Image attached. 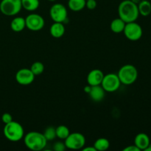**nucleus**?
<instances>
[{"instance_id": "nucleus-7", "label": "nucleus", "mask_w": 151, "mask_h": 151, "mask_svg": "<svg viewBox=\"0 0 151 151\" xmlns=\"http://www.w3.org/2000/svg\"><path fill=\"white\" fill-rule=\"evenodd\" d=\"M121 84L117 74L109 73L104 75L100 85L106 92H114L119 89Z\"/></svg>"}, {"instance_id": "nucleus-10", "label": "nucleus", "mask_w": 151, "mask_h": 151, "mask_svg": "<svg viewBox=\"0 0 151 151\" xmlns=\"http://www.w3.org/2000/svg\"><path fill=\"white\" fill-rule=\"evenodd\" d=\"M26 27L31 31H39L44 28L45 22L41 15L31 13L25 18Z\"/></svg>"}, {"instance_id": "nucleus-15", "label": "nucleus", "mask_w": 151, "mask_h": 151, "mask_svg": "<svg viewBox=\"0 0 151 151\" xmlns=\"http://www.w3.org/2000/svg\"><path fill=\"white\" fill-rule=\"evenodd\" d=\"M50 33L54 38H61L65 33V27L63 23L54 22L50 28Z\"/></svg>"}, {"instance_id": "nucleus-16", "label": "nucleus", "mask_w": 151, "mask_h": 151, "mask_svg": "<svg viewBox=\"0 0 151 151\" xmlns=\"http://www.w3.org/2000/svg\"><path fill=\"white\" fill-rule=\"evenodd\" d=\"M25 27H26L25 19L23 17H20V16L14 18L10 23V28L14 32H22V30L24 29Z\"/></svg>"}, {"instance_id": "nucleus-2", "label": "nucleus", "mask_w": 151, "mask_h": 151, "mask_svg": "<svg viewBox=\"0 0 151 151\" xmlns=\"http://www.w3.org/2000/svg\"><path fill=\"white\" fill-rule=\"evenodd\" d=\"M24 142L28 149L33 151H40L45 148L47 144L44 134L37 131H30L24 137Z\"/></svg>"}, {"instance_id": "nucleus-26", "label": "nucleus", "mask_w": 151, "mask_h": 151, "mask_svg": "<svg viewBox=\"0 0 151 151\" xmlns=\"http://www.w3.org/2000/svg\"><path fill=\"white\" fill-rule=\"evenodd\" d=\"M86 7L90 10H94L97 7V1H96V0H86Z\"/></svg>"}, {"instance_id": "nucleus-18", "label": "nucleus", "mask_w": 151, "mask_h": 151, "mask_svg": "<svg viewBox=\"0 0 151 151\" xmlns=\"http://www.w3.org/2000/svg\"><path fill=\"white\" fill-rule=\"evenodd\" d=\"M137 6L139 15L146 17L151 13V3L147 0H141Z\"/></svg>"}, {"instance_id": "nucleus-22", "label": "nucleus", "mask_w": 151, "mask_h": 151, "mask_svg": "<svg viewBox=\"0 0 151 151\" xmlns=\"http://www.w3.org/2000/svg\"><path fill=\"white\" fill-rule=\"evenodd\" d=\"M55 131H56V137L60 139L64 140L70 134V131L68 128V127H66V125H59L57 128H55Z\"/></svg>"}, {"instance_id": "nucleus-20", "label": "nucleus", "mask_w": 151, "mask_h": 151, "mask_svg": "<svg viewBox=\"0 0 151 151\" xmlns=\"http://www.w3.org/2000/svg\"><path fill=\"white\" fill-rule=\"evenodd\" d=\"M22 8L27 11H35L39 7V0H22Z\"/></svg>"}, {"instance_id": "nucleus-24", "label": "nucleus", "mask_w": 151, "mask_h": 151, "mask_svg": "<svg viewBox=\"0 0 151 151\" xmlns=\"http://www.w3.org/2000/svg\"><path fill=\"white\" fill-rule=\"evenodd\" d=\"M44 136L45 137L46 139L48 141H52V140L55 139L56 137V131H55V128L54 127H48L47 129L44 131V132L43 133Z\"/></svg>"}, {"instance_id": "nucleus-30", "label": "nucleus", "mask_w": 151, "mask_h": 151, "mask_svg": "<svg viewBox=\"0 0 151 151\" xmlns=\"http://www.w3.org/2000/svg\"><path fill=\"white\" fill-rule=\"evenodd\" d=\"M91 86H85V88H84V91H85L86 93H87V94H88L90 91V90H91Z\"/></svg>"}, {"instance_id": "nucleus-1", "label": "nucleus", "mask_w": 151, "mask_h": 151, "mask_svg": "<svg viewBox=\"0 0 151 151\" xmlns=\"http://www.w3.org/2000/svg\"><path fill=\"white\" fill-rule=\"evenodd\" d=\"M118 14L125 23L136 22L139 16L138 6L131 0H124L119 4Z\"/></svg>"}, {"instance_id": "nucleus-28", "label": "nucleus", "mask_w": 151, "mask_h": 151, "mask_svg": "<svg viewBox=\"0 0 151 151\" xmlns=\"http://www.w3.org/2000/svg\"><path fill=\"white\" fill-rule=\"evenodd\" d=\"M123 151H140V150L135 145H130L125 147V148L123 149Z\"/></svg>"}, {"instance_id": "nucleus-29", "label": "nucleus", "mask_w": 151, "mask_h": 151, "mask_svg": "<svg viewBox=\"0 0 151 151\" xmlns=\"http://www.w3.org/2000/svg\"><path fill=\"white\" fill-rule=\"evenodd\" d=\"M82 150L83 151H97L96 149L94 148V146H88V147H83Z\"/></svg>"}, {"instance_id": "nucleus-23", "label": "nucleus", "mask_w": 151, "mask_h": 151, "mask_svg": "<svg viewBox=\"0 0 151 151\" xmlns=\"http://www.w3.org/2000/svg\"><path fill=\"white\" fill-rule=\"evenodd\" d=\"M30 70L32 71V72L34 74L35 76H38V75H41V74L44 72V65L40 61L34 62V63L31 65Z\"/></svg>"}, {"instance_id": "nucleus-11", "label": "nucleus", "mask_w": 151, "mask_h": 151, "mask_svg": "<svg viewBox=\"0 0 151 151\" xmlns=\"http://www.w3.org/2000/svg\"><path fill=\"white\" fill-rule=\"evenodd\" d=\"M35 75L32 73L30 69L23 68L16 72V82L22 86H27L32 83L35 80Z\"/></svg>"}, {"instance_id": "nucleus-12", "label": "nucleus", "mask_w": 151, "mask_h": 151, "mask_svg": "<svg viewBox=\"0 0 151 151\" xmlns=\"http://www.w3.org/2000/svg\"><path fill=\"white\" fill-rule=\"evenodd\" d=\"M104 75L103 72L100 69H93L87 75V83L91 86L100 85Z\"/></svg>"}, {"instance_id": "nucleus-25", "label": "nucleus", "mask_w": 151, "mask_h": 151, "mask_svg": "<svg viewBox=\"0 0 151 151\" xmlns=\"http://www.w3.org/2000/svg\"><path fill=\"white\" fill-rule=\"evenodd\" d=\"M66 149L64 142H57L53 145V150L55 151H64Z\"/></svg>"}, {"instance_id": "nucleus-13", "label": "nucleus", "mask_w": 151, "mask_h": 151, "mask_svg": "<svg viewBox=\"0 0 151 151\" xmlns=\"http://www.w3.org/2000/svg\"><path fill=\"white\" fill-rule=\"evenodd\" d=\"M105 93H106V91L103 89L101 85H97L92 86L91 87V90L88 94H89L90 98L92 100L95 102H100L104 99Z\"/></svg>"}, {"instance_id": "nucleus-21", "label": "nucleus", "mask_w": 151, "mask_h": 151, "mask_svg": "<svg viewBox=\"0 0 151 151\" xmlns=\"http://www.w3.org/2000/svg\"><path fill=\"white\" fill-rule=\"evenodd\" d=\"M94 147L97 151L107 150L110 147V142L106 138H99L94 142Z\"/></svg>"}, {"instance_id": "nucleus-32", "label": "nucleus", "mask_w": 151, "mask_h": 151, "mask_svg": "<svg viewBox=\"0 0 151 151\" xmlns=\"http://www.w3.org/2000/svg\"><path fill=\"white\" fill-rule=\"evenodd\" d=\"M131 1H132L134 3H135V4H138L140 2V1H141V0H131Z\"/></svg>"}, {"instance_id": "nucleus-6", "label": "nucleus", "mask_w": 151, "mask_h": 151, "mask_svg": "<svg viewBox=\"0 0 151 151\" xmlns=\"http://www.w3.org/2000/svg\"><path fill=\"white\" fill-rule=\"evenodd\" d=\"M64 144L70 150H81L85 147L86 138L81 133H70L64 139Z\"/></svg>"}, {"instance_id": "nucleus-17", "label": "nucleus", "mask_w": 151, "mask_h": 151, "mask_svg": "<svg viewBox=\"0 0 151 151\" xmlns=\"http://www.w3.org/2000/svg\"><path fill=\"white\" fill-rule=\"evenodd\" d=\"M125 22L120 18H116L114 19L111 22L110 25L111 30L114 33H121L123 32L124 29L125 27Z\"/></svg>"}, {"instance_id": "nucleus-9", "label": "nucleus", "mask_w": 151, "mask_h": 151, "mask_svg": "<svg viewBox=\"0 0 151 151\" xmlns=\"http://www.w3.org/2000/svg\"><path fill=\"white\" fill-rule=\"evenodd\" d=\"M68 12L66 7L60 3L54 4L50 10V16L54 22L63 23L67 19Z\"/></svg>"}, {"instance_id": "nucleus-27", "label": "nucleus", "mask_w": 151, "mask_h": 151, "mask_svg": "<svg viewBox=\"0 0 151 151\" xmlns=\"http://www.w3.org/2000/svg\"><path fill=\"white\" fill-rule=\"evenodd\" d=\"M1 121H2L3 123L4 124L9 123V122H10L11 121H13L12 115L9 113L3 114L2 116H1Z\"/></svg>"}, {"instance_id": "nucleus-8", "label": "nucleus", "mask_w": 151, "mask_h": 151, "mask_svg": "<svg viewBox=\"0 0 151 151\" xmlns=\"http://www.w3.org/2000/svg\"><path fill=\"white\" fill-rule=\"evenodd\" d=\"M123 32L125 37L131 41H139L143 35V30L141 25L136 22L125 24Z\"/></svg>"}, {"instance_id": "nucleus-19", "label": "nucleus", "mask_w": 151, "mask_h": 151, "mask_svg": "<svg viewBox=\"0 0 151 151\" xmlns=\"http://www.w3.org/2000/svg\"><path fill=\"white\" fill-rule=\"evenodd\" d=\"M86 0H69L68 6L72 11L79 12L86 7Z\"/></svg>"}, {"instance_id": "nucleus-3", "label": "nucleus", "mask_w": 151, "mask_h": 151, "mask_svg": "<svg viewBox=\"0 0 151 151\" xmlns=\"http://www.w3.org/2000/svg\"><path fill=\"white\" fill-rule=\"evenodd\" d=\"M3 132L5 138L13 142L20 141L24 137L23 126L18 122L13 120L9 123L5 124Z\"/></svg>"}, {"instance_id": "nucleus-31", "label": "nucleus", "mask_w": 151, "mask_h": 151, "mask_svg": "<svg viewBox=\"0 0 151 151\" xmlns=\"http://www.w3.org/2000/svg\"><path fill=\"white\" fill-rule=\"evenodd\" d=\"M145 151H151V144L149 145L146 147Z\"/></svg>"}, {"instance_id": "nucleus-33", "label": "nucleus", "mask_w": 151, "mask_h": 151, "mask_svg": "<svg viewBox=\"0 0 151 151\" xmlns=\"http://www.w3.org/2000/svg\"><path fill=\"white\" fill-rule=\"evenodd\" d=\"M48 1H56V0H48Z\"/></svg>"}, {"instance_id": "nucleus-4", "label": "nucleus", "mask_w": 151, "mask_h": 151, "mask_svg": "<svg viewBox=\"0 0 151 151\" xmlns=\"http://www.w3.org/2000/svg\"><path fill=\"white\" fill-rule=\"evenodd\" d=\"M117 75L121 83L124 85H131L137 80L138 71L134 65L126 64L119 69Z\"/></svg>"}, {"instance_id": "nucleus-5", "label": "nucleus", "mask_w": 151, "mask_h": 151, "mask_svg": "<svg viewBox=\"0 0 151 151\" xmlns=\"http://www.w3.org/2000/svg\"><path fill=\"white\" fill-rule=\"evenodd\" d=\"M22 8V0H1L0 2V11L4 16H16Z\"/></svg>"}, {"instance_id": "nucleus-14", "label": "nucleus", "mask_w": 151, "mask_h": 151, "mask_svg": "<svg viewBox=\"0 0 151 151\" xmlns=\"http://www.w3.org/2000/svg\"><path fill=\"white\" fill-rule=\"evenodd\" d=\"M150 144V137L145 133H139L136 136L134 139V145L140 150H145Z\"/></svg>"}]
</instances>
